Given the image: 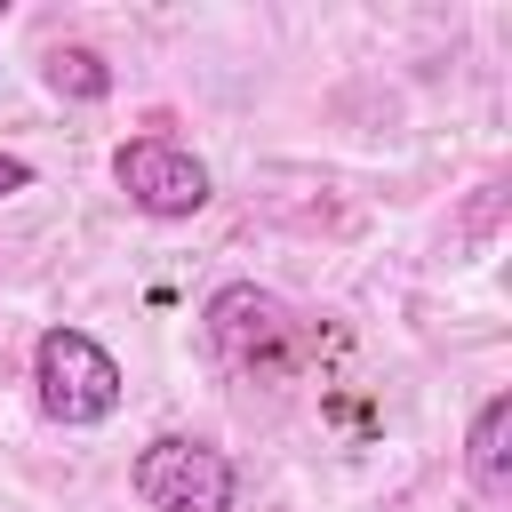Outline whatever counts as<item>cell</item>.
Instances as JSON below:
<instances>
[{"label":"cell","mask_w":512,"mask_h":512,"mask_svg":"<svg viewBox=\"0 0 512 512\" xmlns=\"http://www.w3.org/2000/svg\"><path fill=\"white\" fill-rule=\"evenodd\" d=\"M200 320H208V352L232 376H248V384H272V376L304 368V320L272 288H256V280H224Z\"/></svg>","instance_id":"1"},{"label":"cell","mask_w":512,"mask_h":512,"mask_svg":"<svg viewBox=\"0 0 512 512\" xmlns=\"http://www.w3.org/2000/svg\"><path fill=\"white\" fill-rule=\"evenodd\" d=\"M32 392H40V416L48 424H64V432H88V424H104L112 408H120V360L88 336V328H40V344H32Z\"/></svg>","instance_id":"2"},{"label":"cell","mask_w":512,"mask_h":512,"mask_svg":"<svg viewBox=\"0 0 512 512\" xmlns=\"http://www.w3.org/2000/svg\"><path fill=\"white\" fill-rule=\"evenodd\" d=\"M128 488H136L144 512H232L240 472L200 432H152L136 448V464H128Z\"/></svg>","instance_id":"3"},{"label":"cell","mask_w":512,"mask_h":512,"mask_svg":"<svg viewBox=\"0 0 512 512\" xmlns=\"http://www.w3.org/2000/svg\"><path fill=\"white\" fill-rule=\"evenodd\" d=\"M112 184L128 192V208L136 216H152V224H184V216H200L208 208V160L192 152V144H176V136H128V144H112Z\"/></svg>","instance_id":"4"},{"label":"cell","mask_w":512,"mask_h":512,"mask_svg":"<svg viewBox=\"0 0 512 512\" xmlns=\"http://www.w3.org/2000/svg\"><path fill=\"white\" fill-rule=\"evenodd\" d=\"M464 480L480 496H504L512 488V392H488L472 408V432H464Z\"/></svg>","instance_id":"5"},{"label":"cell","mask_w":512,"mask_h":512,"mask_svg":"<svg viewBox=\"0 0 512 512\" xmlns=\"http://www.w3.org/2000/svg\"><path fill=\"white\" fill-rule=\"evenodd\" d=\"M40 72H48V88H56V96H80V104H96V96L112 88V64H104L96 48H48V64H40Z\"/></svg>","instance_id":"6"},{"label":"cell","mask_w":512,"mask_h":512,"mask_svg":"<svg viewBox=\"0 0 512 512\" xmlns=\"http://www.w3.org/2000/svg\"><path fill=\"white\" fill-rule=\"evenodd\" d=\"M16 192H32V160L24 152H0V200H16Z\"/></svg>","instance_id":"7"},{"label":"cell","mask_w":512,"mask_h":512,"mask_svg":"<svg viewBox=\"0 0 512 512\" xmlns=\"http://www.w3.org/2000/svg\"><path fill=\"white\" fill-rule=\"evenodd\" d=\"M0 16H8V0H0Z\"/></svg>","instance_id":"8"}]
</instances>
